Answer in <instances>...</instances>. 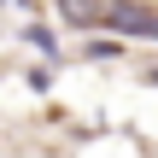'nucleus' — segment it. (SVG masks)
Wrapping results in <instances>:
<instances>
[{"label":"nucleus","mask_w":158,"mask_h":158,"mask_svg":"<svg viewBox=\"0 0 158 158\" xmlns=\"http://www.w3.org/2000/svg\"><path fill=\"white\" fill-rule=\"evenodd\" d=\"M59 12H64L70 23H82V29H94L100 18H111V6H106V0H59Z\"/></svg>","instance_id":"2"},{"label":"nucleus","mask_w":158,"mask_h":158,"mask_svg":"<svg viewBox=\"0 0 158 158\" xmlns=\"http://www.w3.org/2000/svg\"><path fill=\"white\" fill-rule=\"evenodd\" d=\"M106 23H111L117 35H129V41H141V35H158V12H152V6H135V0H117Z\"/></svg>","instance_id":"1"}]
</instances>
